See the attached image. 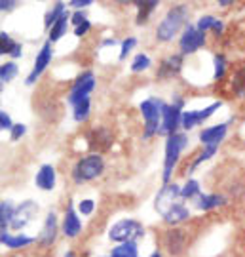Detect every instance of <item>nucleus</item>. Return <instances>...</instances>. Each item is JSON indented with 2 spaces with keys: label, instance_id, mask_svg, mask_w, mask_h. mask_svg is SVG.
I'll return each instance as SVG.
<instances>
[{
  "label": "nucleus",
  "instance_id": "1",
  "mask_svg": "<svg viewBox=\"0 0 245 257\" xmlns=\"http://www.w3.org/2000/svg\"><path fill=\"white\" fill-rule=\"evenodd\" d=\"M186 18H188V10H186V6H182V4L169 10V12L165 14V18L162 19V23L158 25V31H156L158 40L169 42V40L181 31L182 25L186 23Z\"/></svg>",
  "mask_w": 245,
  "mask_h": 257
},
{
  "label": "nucleus",
  "instance_id": "2",
  "mask_svg": "<svg viewBox=\"0 0 245 257\" xmlns=\"http://www.w3.org/2000/svg\"><path fill=\"white\" fill-rule=\"evenodd\" d=\"M188 145V138L184 134H173L167 138L165 143V160H163V185H169L171 174L175 170V166L179 162L182 149Z\"/></svg>",
  "mask_w": 245,
  "mask_h": 257
},
{
  "label": "nucleus",
  "instance_id": "3",
  "mask_svg": "<svg viewBox=\"0 0 245 257\" xmlns=\"http://www.w3.org/2000/svg\"><path fill=\"white\" fill-rule=\"evenodd\" d=\"M105 170V162L99 155H90L76 162L73 168V179L76 183H84V181H91L95 177H99Z\"/></svg>",
  "mask_w": 245,
  "mask_h": 257
},
{
  "label": "nucleus",
  "instance_id": "4",
  "mask_svg": "<svg viewBox=\"0 0 245 257\" xmlns=\"http://www.w3.org/2000/svg\"><path fill=\"white\" fill-rule=\"evenodd\" d=\"M143 234H145V229L135 219H122L114 223L109 230V238L114 242H135Z\"/></svg>",
  "mask_w": 245,
  "mask_h": 257
},
{
  "label": "nucleus",
  "instance_id": "5",
  "mask_svg": "<svg viewBox=\"0 0 245 257\" xmlns=\"http://www.w3.org/2000/svg\"><path fill=\"white\" fill-rule=\"evenodd\" d=\"M162 101L146 99L141 103V114L145 118V138H152L162 128Z\"/></svg>",
  "mask_w": 245,
  "mask_h": 257
},
{
  "label": "nucleus",
  "instance_id": "6",
  "mask_svg": "<svg viewBox=\"0 0 245 257\" xmlns=\"http://www.w3.org/2000/svg\"><path fill=\"white\" fill-rule=\"evenodd\" d=\"M182 101L179 99L177 103H171V105H162V128L160 132L165 134L167 138L177 134V128L179 124H182V112H181Z\"/></svg>",
  "mask_w": 245,
  "mask_h": 257
},
{
  "label": "nucleus",
  "instance_id": "7",
  "mask_svg": "<svg viewBox=\"0 0 245 257\" xmlns=\"http://www.w3.org/2000/svg\"><path fill=\"white\" fill-rule=\"evenodd\" d=\"M93 88H95V76L91 71H86V73H82L78 78H76V82H74L73 90H71V95H69V101L73 103V107L76 103H80L82 99H88L90 97V93L93 92Z\"/></svg>",
  "mask_w": 245,
  "mask_h": 257
},
{
  "label": "nucleus",
  "instance_id": "8",
  "mask_svg": "<svg viewBox=\"0 0 245 257\" xmlns=\"http://www.w3.org/2000/svg\"><path fill=\"white\" fill-rule=\"evenodd\" d=\"M203 44H205V33H201L198 27H186V31L182 33L181 37V42H179L181 52L184 55L198 52Z\"/></svg>",
  "mask_w": 245,
  "mask_h": 257
},
{
  "label": "nucleus",
  "instance_id": "9",
  "mask_svg": "<svg viewBox=\"0 0 245 257\" xmlns=\"http://www.w3.org/2000/svg\"><path fill=\"white\" fill-rule=\"evenodd\" d=\"M52 55H54V50H52V42L48 40L44 46H42V50H40V54L37 55L35 67H33L31 74L27 76V80H25V84H27V86H31V84L37 82L38 76L44 73L46 67H48V65H50V61H52Z\"/></svg>",
  "mask_w": 245,
  "mask_h": 257
},
{
  "label": "nucleus",
  "instance_id": "10",
  "mask_svg": "<svg viewBox=\"0 0 245 257\" xmlns=\"http://www.w3.org/2000/svg\"><path fill=\"white\" fill-rule=\"evenodd\" d=\"M222 103L220 101H215L211 103L209 107H205V109L201 110H186V112H182V128L184 130H192L194 126H198V124H201L203 120H207L215 110H218V107H220Z\"/></svg>",
  "mask_w": 245,
  "mask_h": 257
},
{
  "label": "nucleus",
  "instance_id": "11",
  "mask_svg": "<svg viewBox=\"0 0 245 257\" xmlns=\"http://www.w3.org/2000/svg\"><path fill=\"white\" fill-rule=\"evenodd\" d=\"M38 206L33 200H25L23 204H19L16 208V213H14V219H12V229H23L29 221L33 217H37Z\"/></svg>",
  "mask_w": 245,
  "mask_h": 257
},
{
  "label": "nucleus",
  "instance_id": "12",
  "mask_svg": "<svg viewBox=\"0 0 245 257\" xmlns=\"http://www.w3.org/2000/svg\"><path fill=\"white\" fill-rule=\"evenodd\" d=\"M163 244H165V248L171 255H181L184 248H186L184 232L179 229H169L163 234Z\"/></svg>",
  "mask_w": 245,
  "mask_h": 257
},
{
  "label": "nucleus",
  "instance_id": "13",
  "mask_svg": "<svg viewBox=\"0 0 245 257\" xmlns=\"http://www.w3.org/2000/svg\"><path fill=\"white\" fill-rule=\"evenodd\" d=\"M162 219L167 223V225H177V223H182L190 217V211L182 202H175L171 206H167L163 211H160Z\"/></svg>",
  "mask_w": 245,
  "mask_h": 257
},
{
  "label": "nucleus",
  "instance_id": "14",
  "mask_svg": "<svg viewBox=\"0 0 245 257\" xmlns=\"http://www.w3.org/2000/svg\"><path fill=\"white\" fill-rule=\"evenodd\" d=\"M55 236H57V217H55L54 211H50L48 217H46L44 229L40 232L38 244H40L42 248H48V246H52L55 242Z\"/></svg>",
  "mask_w": 245,
  "mask_h": 257
},
{
  "label": "nucleus",
  "instance_id": "15",
  "mask_svg": "<svg viewBox=\"0 0 245 257\" xmlns=\"http://www.w3.org/2000/svg\"><path fill=\"white\" fill-rule=\"evenodd\" d=\"M82 230V221L80 217L76 215V211H74V206L73 204H69L67 206V211H65V219H63V232L69 236V238H74V236H78Z\"/></svg>",
  "mask_w": 245,
  "mask_h": 257
},
{
  "label": "nucleus",
  "instance_id": "16",
  "mask_svg": "<svg viewBox=\"0 0 245 257\" xmlns=\"http://www.w3.org/2000/svg\"><path fill=\"white\" fill-rule=\"evenodd\" d=\"M226 132H228V124H217V126H211V128H205L200 134V141L203 145H213V143H218L226 138Z\"/></svg>",
  "mask_w": 245,
  "mask_h": 257
},
{
  "label": "nucleus",
  "instance_id": "17",
  "mask_svg": "<svg viewBox=\"0 0 245 257\" xmlns=\"http://www.w3.org/2000/svg\"><path fill=\"white\" fill-rule=\"evenodd\" d=\"M182 67V57L181 55H171V57H165L160 69H158V78H171L175 74L181 71Z\"/></svg>",
  "mask_w": 245,
  "mask_h": 257
},
{
  "label": "nucleus",
  "instance_id": "18",
  "mask_svg": "<svg viewBox=\"0 0 245 257\" xmlns=\"http://www.w3.org/2000/svg\"><path fill=\"white\" fill-rule=\"evenodd\" d=\"M37 187L38 189H42V191H52L55 187V170L54 166L50 164H44L40 170H38L37 174Z\"/></svg>",
  "mask_w": 245,
  "mask_h": 257
},
{
  "label": "nucleus",
  "instance_id": "19",
  "mask_svg": "<svg viewBox=\"0 0 245 257\" xmlns=\"http://www.w3.org/2000/svg\"><path fill=\"white\" fill-rule=\"evenodd\" d=\"M160 0H135V6H137V25H145L150 14L156 10Z\"/></svg>",
  "mask_w": 245,
  "mask_h": 257
},
{
  "label": "nucleus",
  "instance_id": "20",
  "mask_svg": "<svg viewBox=\"0 0 245 257\" xmlns=\"http://www.w3.org/2000/svg\"><path fill=\"white\" fill-rule=\"evenodd\" d=\"M0 242L4 244V246H8V248H25L29 244H33L35 238H31V236H23V234H19V236H12L8 234V230H2V236H0Z\"/></svg>",
  "mask_w": 245,
  "mask_h": 257
},
{
  "label": "nucleus",
  "instance_id": "21",
  "mask_svg": "<svg viewBox=\"0 0 245 257\" xmlns=\"http://www.w3.org/2000/svg\"><path fill=\"white\" fill-rule=\"evenodd\" d=\"M224 204H226L224 196H217V194H200L196 206L203 211H209V210L218 208V206H224Z\"/></svg>",
  "mask_w": 245,
  "mask_h": 257
},
{
  "label": "nucleus",
  "instance_id": "22",
  "mask_svg": "<svg viewBox=\"0 0 245 257\" xmlns=\"http://www.w3.org/2000/svg\"><path fill=\"white\" fill-rule=\"evenodd\" d=\"M196 27L200 29L201 33H205V31H213L215 35H222V31H224V25H222V21L217 18H213V16H203V18L198 19V25Z\"/></svg>",
  "mask_w": 245,
  "mask_h": 257
},
{
  "label": "nucleus",
  "instance_id": "23",
  "mask_svg": "<svg viewBox=\"0 0 245 257\" xmlns=\"http://www.w3.org/2000/svg\"><path fill=\"white\" fill-rule=\"evenodd\" d=\"M69 14L65 12L61 18L55 21V25L52 29H50V42H57L59 38L65 37V33H67V25H69Z\"/></svg>",
  "mask_w": 245,
  "mask_h": 257
},
{
  "label": "nucleus",
  "instance_id": "24",
  "mask_svg": "<svg viewBox=\"0 0 245 257\" xmlns=\"http://www.w3.org/2000/svg\"><path fill=\"white\" fill-rule=\"evenodd\" d=\"M14 213H16V208L12 206V202H2V206H0V229L8 230L12 219H14Z\"/></svg>",
  "mask_w": 245,
  "mask_h": 257
},
{
  "label": "nucleus",
  "instance_id": "25",
  "mask_svg": "<svg viewBox=\"0 0 245 257\" xmlns=\"http://www.w3.org/2000/svg\"><path fill=\"white\" fill-rule=\"evenodd\" d=\"M65 12H67V10H65V4H63V2H57V4H55L54 8L50 10L48 14H46V18H44V27H46V29H52V27H54L55 21H57V19L61 18V16H63Z\"/></svg>",
  "mask_w": 245,
  "mask_h": 257
},
{
  "label": "nucleus",
  "instance_id": "26",
  "mask_svg": "<svg viewBox=\"0 0 245 257\" xmlns=\"http://www.w3.org/2000/svg\"><path fill=\"white\" fill-rule=\"evenodd\" d=\"M232 90H234V93H236L237 97L245 99V67H241L234 74V78H232Z\"/></svg>",
  "mask_w": 245,
  "mask_h": 257
},
{
  "label": "nucleus",
  "instance_id": "27",
  "mask_svg": "<svg viewBox=\"0 0 245 257\" xmlns=\"http://www.w3.org/2000/svg\"><path fill=\"white\" fill-rule=\"evenodd\" d=\"M90 109H91L90 97L88 99H82L80 103H76L74 105V120L76 122H84V120L90 116Z\"/></svg>",
  "mask_w": 245,
  "mask_h": 257
},
{
  "label": "nucleus",
  "instance_id": "28",
  "mask_svg": "<svg viewBox=\"0 0 245 257\" xmlns=\"http://www.w3.org/2000/svg\"><path fill=\"white\" fill-rule=\"evenodd\" d=\"M18 42H14L12 38H10V35L8 33H0V54L2 55H12L16 50H18Z\"/></svg>",
  "mask_w": 245,
  "mask_h": 257
},
{
  "label": "nucleus",
  "instance_id": "29",
  "mask_svg": "<svg viewBox=\"0 0 245 257\" xmlns=\"http://www.w3.org/2000/svg\"><path fill=\"white\" fill-rule=\"evenodd\" d=\"M112 257H137L135 242H124L118 248L112 249Z\"/></svg>",
  "mask_w": 245,
  "mask_h": 257
},
{
  "label": "nucleus",
  "instance_id": "30",
  "mask_svg": "<svg viewBox=\"0 0 245 257\" xmlns=\"http://www.w3.org/2000/svg\"><path fill=\"white\" fill-rule=\"evenodd\" d=\"M200 194H201V189H200V183H198L196 179L186 181V185L181 189V198H182V200H186V198H194V196H200Z\"/></svg>",
  "mask_w": 245,
  "mask_h": 257
},
{
  "label": "nucleus",
  "instance_id": "31",
  "mask_svg": "<svg viewBox=\"0 0 245 257\" xmlns=\"http://www.w3.org/2000/svg\"><path fill=\"white\" fill-rule=\"evenodd\" d=\"M217 149H218V143H213V145H205V149H203V153H201L194 162H192V166H190V172H194L198 166L201 164V162H205V160H209L211 156L217 153Z\"/></svg>",
  "mask_w": 245,
  "mask_h": 257
},
{
  "label": "nucleus",
  "instance_id": "32",
  "mask_svg": "<svg viewBox=\"0 0 245 257\" xmlns=\"http://www.w3.org/2000/svg\"><path fill=\"white\" fill-rule=\"evenodd\" d=\"M16 74H18V67H16V63H12V61H8V63H4L0 67V80H2V84L14 80Z\"/></svg>",
  "mask_w": 245,
  "mask_h": 257
},
{
  "label": "nucleus",
  "instance_id": "33",
  "mask_svg": "<svg viewBox=\"0 0 245 257\" xmlns=\"http://www.w3.org/2000/svg\"><path fill=\"white\" fill-rule=\"evenodd\" d=\"M110 134L107 132V130H95L93 134H91V143L93 145H99V143H103V147L107 149L110 145Z\"/></svg>",
  "mask_w": 245,
  "mask_h": 257
},
{
  "label": "nucleus",
  "instance_id": "34",
  "mask_svg": "<svg viewBox=\"0 0 245 257\" xmlns=\"http://www.w3.org/2000/svg\"><path fill=\"white\" fill-rule=\"evenodd\" d=\"M148 67H150V59H148V55L137 54L135 59H133V63H131V71H133V73H141V71H146Z\"/></svg>",
  "mask_w": 245,
  "mask_h": 257
},
{
  "label": "nucleus",
  "instance_id": "35",
  "mask_svg": "<svg viewBox=\"0 0 245 257\" xmlns=\"http://www.w3.org/2000/svg\"><path fill=\"white\" fill-rule=\"evenodd\" d=\"M224 71H226V59L222 54L215 55V80H220L224 76Z\"/></svg>",
  "mask_w": 245,
  "mask_h": 257
},
{
  "label": "nucleus",
  "instance_id": "36",
  "mask_svg": "<svg viewBox=\"0 0 245 257\" xmlns=\"http://www.w3.org/2000/svg\"><path fill=\"white\" fill-rule=\"evenodd\" d=\"M135 44H137V38H133V37L126 38V40L122 42V52H120V59H126L127 54L131 52V48L135 46Z\"/></svg>",
  "mask_w": 245,
  "mask_h": 257
},
{
  "label": "nucleus",
  "instance_id": "37",
  "mask_svg": "<svg viewBox=\"0 0 245 257\" xmlns=\"http://www.w3.org/2000/svg\"><path fill=\"white\" fill-rule=\"evenodd\" d=\"M78 210H80V213H84V215H91V211L95 210V202H93L91 198H86V200H82V202L78 204Z\"/></svg>",
  "mask_w": 245,
  "mask_h": 257
},
{
  "label": "nucleus",
  "instance_id": "38",
  "mask_svg": "<svg viewBox=\"0 0 245 257\" xmlns=\"http://www.w3.org/2000/svg\"><path fill=\"white\" fill-rule=\"evenodd\" d=\"M0 128L2 130H10L12 132V128H14V124H12V118H10L8 112H0Z\"/></svg>",
  "mask_w": 245,
  "mask_h": 257
},
{
  "label": "nucleus",
  "instance_id": "39",
  "mask_svg": "<svg viewBox=\"0 0 245 257\" xmlns=\"http://www.w3.org/2000/svg\"><path fill=\"white\" fill-rule=\"evenodd\" d=\"M25 132H27V128H25L23 124H14V128H12V139L18 141L19 138L25 136Z\"/></svg>",
  "mask_w": 245,
  "mask_h": 257
},
{
  "label": "nucleus",
  "instance_id": "40",
  "mask_svg": "<svg viewBox=\"0 0 245 257\" xmlns=\"http://www.w3.org/2000/svg\"><path fill=\"white\" fill-rule=\"evenodd\" d=\"M90 27H91L90 21H84L82 25H78V27L74 29V35H76V37H84V35H86L88 31H90Z\"/></svg>",
  "mask_w": 245,
  "mask_h": 257
},
{
  "label": "nucleus",
  "instance_id": "41",
  "mask_svg": "<svg viewBox=\"0 0 245 257\" xmlns=\"http://www.w3.org/2000/svg\"><path fill=\"white\" fill-rule=\"evenodd\" d=\"M91 4H93V0H71L69 6H73V8H76V10H82V8H86V6H91Z\"/></svg>",
  "mask_w": 245,
  "mask_h": 257
},
{
  "label": "nucleus",
  "instance_id": "42",
  "mask_svg": "<svg viewBox=\"0 0 245 257\" xmlns=\"http://www.w3.org/2000/svg\"><path fill=\"white\" fill-rule=\"evenodd\" d=\"M16 0H0V10L2 12H12V10L16 8Z\"/></svg>",
  "mask_w": 245,
  "mask_h": 257
},
{
  "label": "nucleus",
  "instance_id": "43",
  "mask_svg": "<svg viewBox=\"0 0 245 257\" xmlns=\"http://www.w3.org/2000/svg\"><path fill=\"white\" fill-rule=\"evenodd\" d=\"M73 23L74 25H76V27H78V25H82V23H84V21H88V19H86V16H84V14H82V12H74L73 14Z\"/></svg>",
  "mask_w": 245,
  "mask_h": 257
},
{
  "label": "nucleus",
  "instance_id": "44",
  "mask_svg": "<svg viewBox=\"0 0 245 257\" xmlns=\"http://www.w3.org/2000/svg\"><path fill=\"white\" fill-rule=\"evenodd\" d=\"M232 2H234V0H218V4H220L222 8H226V6H230Z\"/></svg>",
  "mask_w": 245,
  "mask_h": 257
},
{
  "label": "nucleus",
  "instance_id": "45",
  "mask_svg": "<svg viewBox=\"0 0 245 257\" xmlns=\"http://www.w3.org/2000/svg\"><path fill=\"white\" fill-rule=\"evenodd\" d=\"M114 44H116L114 38H110V40H105V42H103V46H114Z\"/></svg>",
  "mask_w": 245,
  "mask_h": 257
},
{
  "label": "nucleus",
  "instance_id": "46",
  "mask_svg": "<svg viewBox=\"0 0 245 257\" xmlns=\"http://www.w3.org/2000/svg\"><path fill=\"white\" fill-rule=\"evenodd\" d=\"M114 2H118V4H129V2H135V0H114Z\"/></svg>",
  "mask_w": 245,
  "mask_h": 257
},
{
  "label": "nucleus",
  "instance_id": "47",
  "mask_svg": "<svg viewBox=\"0 0 245 257\" xmlns=\"http://www.w3.org/2000/svg\"><path fill=\"white\" fill-rule=\"evenodd\" d=\"M65 257H76V255H74V251H67V255Z\"/></svg>",
  "mask_w": 245,
  "mask_h": 257
},
{
  "label": "nucleus",
  "instance_id": "48",
  "mask_svg": "<svg viewBox=\"0 0 245 257\" xmlns=\"http://www.w3.org/2000/svg\"><path fill=\"white\" fill-rule=\"evenodd\" d=\"M150 257H162V255H160L158 251H154V253H152V255H150Z\"/></svg>",
  "mask_w": 245,
  "mask_h": 257
}]
</instances>
